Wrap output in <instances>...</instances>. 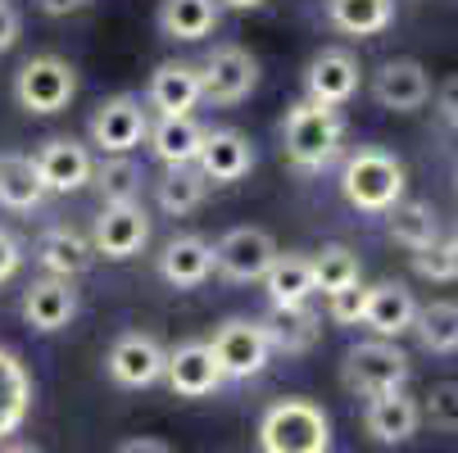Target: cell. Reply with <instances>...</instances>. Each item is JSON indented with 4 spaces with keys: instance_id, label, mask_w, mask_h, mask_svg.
I'll return each mask as SVG.
<instances>
[{
    "instance_id": "obj_1",
    "label": "cell",
    "mask_w": 458,
    "mask_h": 453,
    "mask_svg": "<svg viewBox=\"0 0 458 453\" xmlns=\"http://www.w3.org/2000/svg\"><path fill=\"white\" fill-rule=\"evenodd\" d=\"M345 146V118L336 105H313V100H300L286 109V122H282V150H286V164L295 172H322L332 168L336 155Z\"/></svg>"
},
{
    "instance_id": "obj_2",
    "label": "cell",
    "mask_w": 458,
    "mask_h": 453,
    "mask_svg": "<svg viewBox=\"0 0 458 453\" xmlns=\"http://www.w3.org/2000/svg\"><path fill=\"white\" fill-rule=\"evenodd\" d=\"M341 196L359 214H386L404 200V164L381 146H359L341 168Z\"/></svg>"
},
{
    "instance_id": "obj_3",
    "label": "cell",
    "mask_w": 458,
    "mask_h": 453,
    "mask_svg": "<svg viewBox=\"0 0 458 453\" xmlns=\"http://www.w3.org/2000/svg\"><path fill=\"white\" fill-rule=\"evenodd\" d=\"M264 453H332V417L313 399H277L259 417Z\"/></svg>"
},
{
    "instance_id": "obj_4",
    "label": "cell",
    "mask_w": 458,
    "mask_h": 453,
    "mask_svg": "<svg viewBox=\"0 0 458 453\" xmlns=\"http://www.w3.org/2000/svg\"><path fill=\"white\" fill-rule=\"evenodd\" d=\"M413 376V358L395 345V340H359L354 349H345V363H341V385L359 399H372V395H386V390H404Z\"/></svg>"
},
{
    "instance_id": "obj_5",
    "label": "cell",
    "mask_w": 458,
    "mask_h": 453,
    "mask_svg": "<svg viewBox=\"0 0 458 453\" xmlns=\"http://www.w3.org/2000/svg\"><path fill=\"white\" fill-rule=\"evenodd\" d=\"M78 96V69L59 55H32L14 73V100L28 113H59Z\"/></svg>"
},
{
    "instance_id": "obj_6",
    "label": "cell",
    "mask_w": 458,
    "mask_h": 453,
    "mask_svg": "<svg viewBox=\"0 0 458 453\" xmlns=\"http://www.w3.org/2000/svg\"><path fill=\"white\" fill-rule=\"evenodd\" d=\"M150 132V109L141 96L123 91V96H109L96 113H91V127L87 137L100 155H132Z\"/></svg>"
},
{
    "instance_id": "obj_7",
    "label": "cell",
    "mask_w": 458,
    "mask_h": 453,
    "mask_svg": "<svg viewBox=\"0 0 458 453\" xmlns=\"http://www.w3.org/2000/svg\"><path fill=\"white\" fill-rule=\"evenodd\" d=\"M209 349H214V358H218L227 381H250V376L264 372L268 358H273L259 317H227V322H218Z\"/></svg>"
},
{
    "instance_id": "obj_8",
    "label": "cell",
    "mask_w": 458,
    "mask_h": 453,
    "mask_svg": "<svg viewBox=\"0 0 458 453\" xmlns=\"http://www.w3.org/2000/svg\"><path fill=\"white\" fill-rule=\"evenodd\" d=\"M259 87V59L245 46H214L200 63V100L227 109L250 100V91Z\"/></svg>"
},
{
    "instance_id": "obj_9",
    "label": "cell",
    "mask_w": 458,
    "mask_h": 453,
    "mask_svg": "<svg viewBox=\"0 0 458 453\" xmlns=\"http://www.w3.org/2000/svg\"><path fill=\"white\" fill-rule=\"evenodd\" d=\"M277 258V240L264 227H232L218 245H214V268L223 281L232 286H254L264 281L268 264Z\"/></svg>"
},
{
    "instance_id": "obj_10",
    "label": "cell",
    "mask_w": 458,
    "mask_h": 453,
    "mask_svg": "<svg viewBox=\"0 0 458 453\" xmlns=\"http://www.w3.org/2000/svg\"><path fill=\"white\" fill-rule=\"evenodd\" d=\"M164 363H168V349L150 331H123L105 354V372L123 390H146V385L164 381Z\"/></svg>"
},
{
    "instance_id": "obj_11",
    "label": "cell",
    "mask_w": 458,
    "mask_h": 453,
    "mask_svg": "<svg viewBox=\"0 0 458 453\" xmlns=\"http://www.w3.org/2000/svg\"><path fill=\"white\" fill-rule=\"evenodd\" d=\"M91 249L109 264H127V258H137L150 240V214L137 205H105L100 218L91 222Z\"/></svg>"
},
{
    "instance_id": "obj_12",
    "label": "cell",
    "mask_w": 458,
    "mask_h": 453,
    "mask_svg": "<svg viewBox=\"0 0 458 453\" xmlns=\"http://www.w3.org/2000/svg\"><path fill=\"white\" fill-rule=\"evenodd\" d=\"M359 59L345 50V46H327L309 59L304 69V100L313 105H350V96L359 91Z\"/></svg>"
},
{
    "instance_id": "obj_13",
    "label": "cell",
    "mask_w": 458,
    "mask_h": 453,
    "mask_svg": "<svg viewBox=\"0 0 458 453\" xmlns=\"http://www.w3.org/2000/svg\"><path fill=\"white\" fill-rule=\"evenodd\" d=\"M32 168L46 186V196H69V190H82L91 181V150L73 137H50L37 155H32Z\"/></svg>"
},
{
    "instance_id": "obj_14",
    "label": "cell",
    "mask_w": 458,
    "mask_h": 453,
    "mask_svg": "<svg viewBox=\"0 0 458 453\" xmlns=\"http://www.w3.org/2000/svg\"><path fill=\"white\" fill-rule=\"evenodd\" d=\"M164 381H168V390L182 395V399H205V395L218 390L227 376H223V367H218L209 340H186V345L168 349Z\"/></svg>"
},
{
    "instance_id": "obj_15",
    "label": "cell",
    "mask_w": 458,
    "mask_h": 453,
    "mask_svg": "<svg viewBox=\"0 0 458 453\" xmlns=\"http://www.w3.org/2000/svg\"><path fill=\"white\" fill-rule=\"evenodd\" d=\"M372 100L390 113H413L431 100V78L418 59H386L372 73Z\"/></svg>"
},
{
    "instance_id": "obj_16",
    "label": "cell",
    "mask_w": 458,
    "mask_h": 453,
    "mask_svg": "<svg viewBox=\"0 0 458 453\" xmlns=\"http://www.w3.org/2000/svg\"><path fill=\"white\" fill-rule=\"evenodd\" d=\"M19 308H23V322L32 331L50 336V331H64L78 317V290H73V281H64V277H37L23 290Z\"/></svg>"
},
{
    "instance_id": "obj_17",
    "label": "cell",
    "mask_w": 458,
    "mask_h": 453,
    "mask_svg": "<svg viewBox=\"0 0 458 453\" xmlns=\"http://www.w3.org/2000/svg\"><path fill=\"white\" fill-rule=\"evenodd\" d=\"M159 277L173 290H195L214 277V245L195 231H177L164 249H159Z\"/></svg>"
},
{
    "instance_id": "obj_18",
    "label": "cell",
    "mask_w": 458,
    "mask_h": 453,
    "mask_svg": "<svg viewBox=\"0 0 458 453\" xmlns=\"http://www.w3.org/2000/svg\"><path fill=\"white\" fill-rule=\"evenodd\" d=\"M195 168H200L214 186H232L254 168V146H250L245 132H236V127H214V132H205V141H200Z\"/></svg>"
},
{
    "instance_id": "obj_19",
    "label": "cell",
    "mask_w": 458,
    "mask_h": 453,
    "mask_svg": "<svg viewBox=\"0 0 458 453\" xmlns=\"http://www.w3.org/2000/svg\"><path fill=\"white\" fill-rule=\"evenodd\" d=\"M259 327L268 336L273 354H309L322 336V317L313 313V304H268V313L259 317Z\"/></svg>"
},
{
    "instance_id": "obj_20",
    "label": "cell",
    "mask_w": 458,
    "mask_h": 453,
    "mask_svg": "<svg viewBox=\"0 0 458 453\" xmlns=\"http://www.w3.org/2000/svg\"><path fill=\"white\" fill-rule=\"evenodd\" d=\"M413 313H418V299L404 281H377L368 286V299H363V327L381 340H400L409 327H413Z\"/></svg>"
},
{
    "instance_id": "obj_21",
    "label": "cell",
    "mask_w": 458,
    "mask_h": 453,
    "mask_svg": "<svg viewBox=\"0 0 458 453\" xmlns=\"http://www.w3.org/2000/svg\"><path fill=\"white\" fill-rule=\"evenodd\" d=\"M422 426V408L409 390H386V395H372L368 408H363V431L377 440V444H404L409 435H418Z\"/></svg>"
},
{
    "instance_id": "obj_22",
    "label": "cell",
    "mask_w": 458,
    "mask_h": 453,
    "mask_svg": "<svg viewBox=\"0 0 458 453\" xmlns=\"http://www.w3.org/2000/svg\"><path fill=\"white\" fill-rule=\"evenodd\" d=\"M146 105H150L155 113H191L195 105H200V63L164 59L159 69L150 73Z\"/></svg>"
},
{
    "instance_id": "obj_23",
    "label": "cell",
    "mask_w": 458,
    "mask_h": 453,
    "mask_svg": "<svg viewBox=\"0 0 458 453\" xmlns=\"http://www.w3.org/2000/svg\"><path fill=\"white\" fill-rule=\"evenodd\" d=\"M91 258H96L91 240L82 231H73V227H64V222H55V227H46L37 236V264L46 268V277L73 281V277H82L91 268Z\"/></svg>"
},
{
    "instance_id": "obj_24",
    "label": "cell",
    "mask_w": 458,
    "mask_h": 453,
    "mask_svg": "<svg viewBox=\"0 0 458 453\" xmlns=\"http://www.w3.org/2000/svg\"><path fill=\"white\" fill-rule=\"evenodd\" d=\"M205 132H209V127H200L191 113H159V118L150 122L146 141H150V155H155L164 168H173V164H195Z\"/></svg>"
},
{
    "instance_id": "obj_25",
    "label": "cell",
    "mask_w": 458,
    "mask_h": 453,
    "mask_svg": "<svg viewBox=\"0 0 458 453\" xmlns=\"http://www.w3.org/2000/svg\"><path fill=\"white\" fill-rule=\"evenodd\" d=\"M32 413V376L14 349H0V444L19 435Z\"/></svg>"
},
{
    "instance_id": "obj_26",
    "label": "cell",
    "mask_w": 458,
    "mask_h": 453,
    "mask_svg": "<svg viewBox=\"0 0 458 453\" xmlns=\"http://www.w3.org/2000/svg\"><path fill=\"white\" fill-rule=\"evenodd\" d=\"M223 10H218V0H159V32L168 41H205L214 28H218Z\"/></svg>"
},
{
    "instance_id": "obj_27",
    "label": "cell",
    "mask_w": 458,
    "mask_h": 453,
    "mask_svg": "<svg viewBox=\"0 0 458 453\" xmlns=\"http://www.w3.org/2000/svg\"><path fill=\"white\" fill-rule=\"evenodd\" d=\"M205 196H209V177L195 168V164H173V168H164V177L155 181V200H159V209H164L168 218L195 214V209L205 205Z\"/></svg>"
},
{
    "instance_id": "obj_28",
    "label": "cell",
    "mask_w": 458,
    "mask_h": 453,
    "mask_svg": "<svg viewBox=\"0 0 458 453\" xmlns=\"http://www.w3.org/2000/svg\"><path fill=\"white\" fill-rule=\"evenodd\" d=\"M327 23L345 37H381L395 23V0H327Z\"/></svg>"
},
{
    "instance_id": "obj_29",
    "label": "cell",
    "mask_w": 458,
    "mask_h": 453,
    "mask_svg": "<svg viewBox=\"0 0 458 453\" xmlns=\"http://www.w3.org/2000/svg\"><path fill=\"white\" fill-rule=\"evenodd\" d=\"M409 331L418 336V345H422L427 354H440V358L458 354V299H431V304H418Z\"/></svg>"
},
{
    "instance_id": "obj_30",
    "label": "cell",
    "mask_w": 458,
    "mask_h": 453,
    "mask_svg": "<svg viewBox=\"0 0 458 453\" xmlns=\"http://www.w3.org/2000/svg\"><path fill=\"white\" fill-rule=\"evenodd\" d=\"M386 231L395 245H404L409 254L427 249L440 240V222H436V209L427 200H400L386 209Z\"/></svg>"
},
{
    "instance_id": "obj_31",
    "label": "cell",
    "mask_w": 458,
    "mask_h": 453,
    "mask_svg": "<svg viewBox=\"0 0 458 453\" xmlns=\"http://www.w3.org/2000/svg\"><path fill=\"white\" fill-rule=\"evenodd\" d=\"M46 205V186L28 155H0V209L32 214Z\"/></svg>"
},
{
    "instance_id": "obj_32",
    "label": "cell",
    "mask_w": 458,
    "mask_h": 453,
    "mask_svg": "<svg viewBox=\"0 0 458 453\" xmlns=\"http://www.w3.org/2000/svg\"><path fill=\"white\" fill-rule=\"evenodd\" d=\"M264 290H268V304H304L313 299V264H309V254H282L268 264L264 273Z\"/></svg>"
},
{
    "instance_id": "obj_33",
    "label": "cell",
    "mask_w": 458,
    "mask_h": 453,
    "mask_svg": "<svg viewBox=\"0 0 458 453\" xmlns=\"http://www.w3.org/2000/svg\"><path fill=\"white\" fill-rule=\"evenodd\" d=\"M141 164L132 155H105L96 168H91V186L100 190L105 205H137L141 200Z\"/></svg>"
},
{
    "instance_id": "obj_34",
    "label": "cell",
    "mask_w": 458,
    "mask_h": 453,
    "mask_svg": "<svg viewBox=\"0 0 458 453\" xmlns=\"http://www.w3.org/2000/svg\"><path fill=\"white\" fill-rule=\"evenodd\" d=\"M309 264H313V290H322V295H336L363 277L359 254L350 245H322L318 254H309Z\"/></svg>"
},
{
    "instance_id": "obj_35",
    "label": "cell",
    "mask_w": 458,
    "mask_h": 453,
    "mask_svg": "<svg viewBox=\"0 0 458 453\" xmlns=\"http://www.w3.org/2000/svg\"><path fill=\"white\" fill-rule=\"evenodd\" d=\"M418 408H422V422H427L431 431L454 435V431H458V381H436Z\"/></svg>"
},
{
    "instance_id": "obj_36",
    "label": "cell",
    "mask_w": 458,
    "mask_h": 453,
    "mask_svg": "<svg viewBox=\"0 0 458 453\" xmlns=\"http://www.w3.org/2000/svg\"><path fill=\"white\" fill-rule=\"evenodd\" d=\"M413 273L427 277V281H440V286L458 281V249H454L449 240H436V245L418 249V254H413Z\"/></svg>"
},
{
    "instance_id": "obj_37",
    "label": "cell",
    "mask_w": 458,
    "mask_h": 453,
    "mask_svg": "<svg viewBox=\"0 0 458 453\" xmlns=\"http://www.w3.org/2000/svg\"><path fill=\"white\" fill-rule=\"evenodd\" d=\"M363 299H368V286L354 281L336 295H327V317L336 322V327H363Z\"/></svg>"
},
{
    "instance_id": "obj_38",
    "label": "cell",
    "mask_w": 458,
    "mask_h": 453,
    "mask_svg": "<svg viewBox=\"0 0 458 453\" xmlns=\"http://www.w3.org/2000/svg\"><path fill=\"white\" fill-rule=\"evenodd\" d=\"M19 268H23V245H19V236H14V231L0 227V286H5Z\"/></svg>"
},
{
    "instance_id": "obj_39",
    "label": "cell",
    "mask_w": 458,
    "mask_h": 453,
    "mask_svg": "<svg viewBox=\"0 0 458 453\" xmlns=\"http://www.w3.org/2000/svg\"><path fill=\"white\" fill-rule=\"evenodd\" d=\"M436 113H440V122L449 127V132H458V73L440 82V91H436Z\"/></svg>"
},
{
    "instance_id": "obj_40",
    "label": "cell",
    "mask_w": 458,
    "mask_h": 453,
    "mask_svg": "<svg viewBox=\"0 0 458 453\" xmlns=\"http://www.w3.org/2000/svg\"><path fill=\"white\" fill-rule=\"evenodd\" d=\"M19 32H23V19H19V10L10 5V0H0V55L19 46Z\"/></svg>"
},
{
    "instance_id": "obj_41",
    "label": "cell",
    "mask_w": 458,
    "mask_h": 453,
    "mask_svg": "<svg viewBox=\"0 0 458 453\" xmlns=\"http://www.w3.org/2000/svg\"><path fill=\"white\" fill-rule=\"evenodd\" d=\"M118 453H173L164 440H150V435H141V440H127V444H118Z\"/></svg>"
},
{
    "instance_id": "obj_42",
    "label": "cell",
    "mask_w": 458,
    "mask_h": 453,
    "mask_svg": "<svg viewBox=\"0 0 458 453\" xmlns=\"http://www.w3.org/2000/svg\"><path fill=\"white\" fill-rule=\"evenodd\" d=\"M37 5L46 10V14H69V10H78L82 0H37Z\"/></svg>"
},
{
    "instance_id": "obj_43",
    "label": "cell",
    "mask_w": 458,
    "mask_h": 453,
    "mask_svg": "<svg viewBox=\"0 0 458 453\" xmlns=\"http://www.w3.org/2000/svg\"><path fill=\"white\" fill-rule=\"evenodd\" d=\"M259 5H264V0H218V10H259Z\"/></svg>"
},
{
    "instance_id": "obj_44",
    "label": "cell",
    "mask_w": 458,
    "mask_h": 453,
    "mask_svg": "<svg viewBox=\"0 0 458 453\" xmlns=\"http://www.w3.org/2000/svg\"><path fill=\"white\" fill-rule=\"evenodd\" d=\"M0 453H41V449H32V444H5Z\"/></svg>"
},
{
    "instance_id": "obj_45",
    "label": "cell",
    "mask_w": 458,
    "mask_h": 453,
    "mask_svg": "<svg viewBox=\"0 0 458 453\" xmlns=\"http://www.w3.org/2000/svg\"><path fill=\"white\" fill-rule=\"evenodd\" d=\"M449 245H454V249H458V222H454V236H449Z\"/></svg>"
},
{
    "instance_id": "obj_46",
    "label": "cell",
    "mask_w": 458,
    "mask_h": 453,
    "mask_svg": "<svg viewBox=\"0 0 458 453\" xmlns=\"http://www.w3.org/2000/svg\"><path fill=\"white\" fill-rule=\"evenodd\" d=\"M454 181H458V177H454Z\"/></svg>"
}]
</instances>
